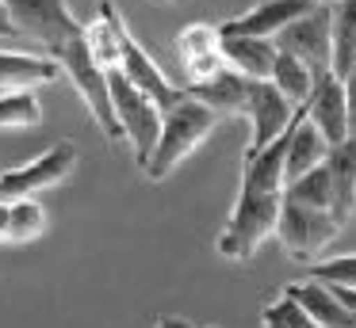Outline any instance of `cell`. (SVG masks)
<instances>
[{
	"mask_svg": "<svg viewBox=\"0 0 356 328\" xmlns=\"http://www.w3.org/2000/svg\"><path fill=\"white\" fill-rule=\"evenodd\" d=\"M218 122H222V114L211 111L207 103H200V99H195L192 92L184 88V96H180L177 103L165 107L161 137H157L154 160L146 164V175H149L154 183L169 180V175L177 172V168L184 164V160L192 157V153L200 149V145L207 141L211 134H215Z\"/></svg>",
	"mask_w": 356,
	"mask_h": 328,
	"instance_id": "1",
	"label": "cell"
},
{
	"mask_svg": "<svg viewBox=\"0 0 356 328\" xmlns=\"http://www.w3.org/2000/svg\"><path fill=\"white\" fill-rule=\"evenodd\" d=\"M280 214H284V195H268V191H238L230 218H226L222 233H218V256L226 259H245L257 256L264 241L280 229Z\"/></svg>",
	"mask_w": 356,
	"mask_h": 328,
	"instance_id": "2",
	"label": "cell"
},
{
	"mask_svg": "<svg viewBox=\"0 0 356 328\" xmlns=\"http://www.w3.org/2000/svg\"><path fill=\"white\" fill-rule=\"evenodd\" d=\"M50 58L62 65V73L70 76V84L81 92V99H85V107L92 111L96 126L104 130V137L115 145L127 141L123 126H119L115 119V103H111V84H108V73H104L100 65H96L92 50H88V38H73V42H65L62 50H54Z\"/></svg>",
	"mask_w": 356,
	"mask_h": 328,
	"instance_id": "3",
	"label": "cell"
},
{
	"mask_svg": "<svg viewBox=\"0 0 356 328\" xmlns=\"http://www.w3.org/2000/svg\"><path fill=\"white\" fill-rule=\"evenodd\" d=\"M108 84H111V103H115V119L127 134V145L134 149V160H138L142 172H146V164L154 160L157 137H161L165 111L157 107V99H149L142 88H134V84L127 80L123 69H111Z\"/></svg>",
	"mask_w": 356,
	"mask_h": 328,
	"instance_id": "4",
	"label": "cell"
},
{
	"mask_svg": "<svg viewBox=\"0 0 356 328\" xmlns=\"http://www.w3.org/2000/svg\"><path fill=\"white\" fill-rule=\"evenodd\" d=\"M341 229L345 225L330 210H310V206H299V202H287L284 198V214H280L276 236H280V248L295 264H318V256L337 241Z\"/></svg>",
	"mask_w": 356,
	"mask_h": 328,
	"instance_id": "5",
	"label": "cell"
},
{
	"mask_svg": "<svg viewBox=\"0 0 356 328\" xmlns=\"http://www.w3.org/2000/svg\"><path fill=\"white\" fill-rule=\"evenodd\" d=\"M8 12L19 35L39 42L42 53H54L85 35V23H77V15L70 12V0H8Z\"/></svg>",
	"mask_w": 356,
	"mask_h": 328,
	"instance_id": "6",
	"label": "cell"
},
{
	"mask_svg": "<svg viewBox=\"0 0 356 328\" xmlns=\"http://www.w3.org/2000/svg\"><path fill=\"white\" fill-rule=\"evenodd\" d=\"M245 119H249V149H245V157H257V153H264L268 145H276L280 137L295 126L299 107L287 103V96L272 80H253L249 84Z\"/></svg>",
	"mask_w": 356,
	"mask_h": 328,
	"instance_id": "7",
	"label": "cell"
},
{
	"mask_svg": "<svg viewBox=\"0 0 356 328\" xmlns=\"http://www.w3.org/2000/svg\"><path fill=\"white\" fill-rule=\"evenodd\" d=\"M73 168H77V145L58 141V145H50L42 157H35V160H27V164H19V168L0 175V198H4V202H12V198H35L39 191L58 187L62 180H70Z\"/></svg>",
	"mask_w": 356,
	"mask_h": 328,
	"instance_id": "8",
	"label": "cell"
},
{
	"mask_svg": "<svg viewBox=\"0 0 356 328\" xmlns=\"http://www.w3.org/2000/svg\"><path fill=\"white\" fill-rule=\"evenodd\" d=\"M104 8H108V15H111V23H115V31H119V50H123V76L134 84V88H142L149 99H157V107H172L180 96H184V88H172V80L161 73V65H157L154 58H149L146 50H142V42L131 35V27H127V19L115 12V4L111 0H104Z\"/></svg>",
	"mask_w": 356,
	"mask_h": 328,
	"instance_id": "9",
	"label": "cell"
},
{
	"mask_svg": "<svg viewBox=\"0 0 356 328\" xmlns=\"http://www.w3.org/2000/svg\"><path fill=\"white\" fill-rule=\"evenodd\" d=\"M276 46L310 65L314 76L333 73V8H314L310 15H302L284 35H276Z\"/></svg>",
	"mask_w": 356,
	"mask_h": 328,
	"instance_id": "10",
	"label": "cell"
},
{
	"mask_svg": "<svg viewBox=\"0 0 356 328\" xmlns=\"http://www.w3.org/2000/svg\"><path fill=\"white\" fill-rule=\"evenodd\" d=\"M177 50H180V69H184L188 88L215 80L222 69H230L222 58V31L215 23H188L177 35Z\"/></svg>",
	"mask_w": 356,
	"mask_h": 328,
	"instance_id": "11",
	"label": "cell"
},
{
	"mask_svg": "<svg viewBox=\"0 0 356 328\" xmlns=\"http://www.w3.org/2000/svg\"><path fill=\"white\" fill-rule=\"evenodd\" d=\"M314 8V0H261L257 8H249L245 15H238V19H226L218 23V31L222 35H249V38H276L284 35L291 23H299L302 15H310Z\"/></svg>",
	"mask_w": 356,
	"mask_h": 328,
	"instance_id": "12",
	"label": "cell"
},
{
	"mask_svg": "<svg viewBox=\"0 0 356 328\" xmlns=\"http://www.w3.org/2000/svg\"><path fill=\"white\" fill-rule=\"evenodd\" d=\"M307 119L314 122L318 130H322V137L330 145H341L348 134H353V126H348V96H345V80H341L337 73H322L314 80V92H310L307 99Z\"/></svg>",
	"mask_w": 356,
	"mask_h": 328,
	"instance_id": "13",
	"label": "cell"
},
{
	"mask_svg": "<svg viewBox=\"0 0 356 328\" xmlns=\"http://www.w3.org/2000/svg\"><path fill=\"white\" fill-rule=\"evenodd\" d=\"M62 76V65H58L50 53H19V50H0V96L8 92H35L47 88Z\"/></svg>",
	"mask_w": 356,
	"mask_h": 328,
	"instance_id": "14",
	"label": "cell"
},
{
	"mask_svg": "<svg viewBox=\"0 0 356 328\" xmlns=\"http://www.w3.org/2000/svg\"><path fill=\"white\" fill-rule=\"evenodd\" d=\"M222 58L234 73L245 80H272L280 46L276 38H249V35H222Z\"/></svg>",
	"mask_w": 356,
	"mask_h": 328,
	"instance_id": "15",
	"label": "cell"
},
{
	"mask_svg": "<svg viewBox=\"0 0 356 328\" xmlns=\"http://www.w3.org/2000/svg\"><path fill=\"white\" fill-rule=\"evenodd\" d=\"M330 149L333 145L322 137V130L307 119V111L299 107V119L291 126V137H287V183L291 180H302L307 172L322 168L330 160Z\"/></svg>",
	"mask_w": 356,
	"mask_h": 328,
	"instance_id": "16",
	"label": "cell"
},
{
	"mask_svg": "<svg viewBox=\"0 0 356 328\" xmlns=\"http://www.w3.org/2000/svg\"><path fill=\"white\" fill-rule=\"evenodd\" d=\"M284 294H291L295 302L302 305V309L310 313V317L318 320L322 328H356V317L345 309V305L337 302V294H333V286H325V282L318 279H302V282H287Z\"/></svg>",
	"mask_w": 356,
	"mask_h": 328,
	"instance_id": "17",
	"label": "cell"
},
{
	"mask_svg": "<svg viewBox=\"0 0 356 328\" xmlns=\"http://www.w3.org/2000/svg\"><path fill=\"white\" fill-rule=\"evenodd\" d=\"M330 180H333V218L341 225H348V218L356 214V134H348L341 145L330 149Z\"/></svg>",
	"mask_w": 356,
	"mask_h": 328,
	"instance_id": "18",
	"label": "cell"
},
{
	"mask_svg": "<svg viewBox=\"0 0 356 328\" xmlns=\"http://www.w3.org/2000/svg\"><path fill=\"white\" fill-rule=\"evenodd\" d=\"M249 84H253V80H245L241 73L222 69L215 80L192 84L188 92H192L200 103H207L211 111H218L222 119H230V114H245V107H249Z\"/></svg>",
	"mask_w": 356,
	"mask_h": 328,
	"instance_id": "19",
	"label": "cell"
},
{
	"mask_svg": "<svg viewBox=\"0 0 356 328\" xmlns=\"http://www.w3.org/2000/svg\"><path fill=\"white\" fill-rule=\"evenodd\" d=\"M356 69V0L333 4V73L345 80Z\"/></svg>",
	"mask_w": 356,
	"mask_h": 328,
	"instance_id": "20",
	"label": "cell"
},
{
	"mask_svg": "<svg viewBox=\"0 0 356 328\" xmlns=\"http://www.w3.org/2000/svg\"><path fill=\"white\" fill-rule=\"evenodd\" d=\"M314 80H318L314 69L302 65L299 58H291V53L280 50L276 69H272V84H276V88L287 96V103H291V107H307L310 92H314Z\"/></svg>",
	"mask_w": 356,
	"mask_h": 328,
	"instance_id": "21",
	"label": "cell"
},
{
	"mask_svg": "<svg viewBox=\"0 0 356 328\" xmlns=\"http://www.w3.org/2000/svg\"><path fill=\"white\" fill-rule=\"evenodd\" d=\"M287 202H299V206H310V210H330L333 214V180H330V168H314L307 172L302 180H291L284 191Z\"/></svg>",
	"mask_w": 356,
	"mask_h": 328,
	"instance_id": "22",
	"label": "cell"
},
{
	"mask_svg": "<svg viewBox=\"0 0 356 328\" xmlns=\"http://www.w3.org/2000/svg\"><path fill=\"white\" fill-rule=\"evenodd\" d=\"M42 122V103L35 92H8L0 96V130H31Z\"/></svg>",
	"mask_w": 356,
	"mask_h": 328,
	"instance_id": "23",
	"label": "cell"
},
{
	"mask_svg": "<svg viewBox=\"0 0 356 328\" xmlns=\"http://www.w3.org/2000/svg\"><path fill=\"white\" fill-rule=\"evenodd\" d=\"M47 233V210L39 206V198H12V244H27L35 236Z\"/></svg>",
	"mask_w": 356,
	"mask_h": 328,
	"instance_id": "24",
	"label": "cell"
},
{
	"mask_svg": "<svg viewBox=\"0 0 356 328\" xmlns=\"http://www.w3.org/2000/svg\"><path fill=\"white\" fill-rule=\"evenodd\" d=\"M261 328H322L291 294H280L276 302L264 305L261 313Z\"/></svg>",
	"mask_w": 356,
	"mask_h": 328,
	"instance_id": "25",
	"label": "cell"
},
{
	"mask_svg": "<svg viewBox=\"0 0 356 328\" xmlns=\"http://www.w3.org/2000/svg\"><path fill=\"white\" fill-rule=\"evenodd\" d=\"M310 279L330 282V286H348V290H356V252H353V256L318 259V264H310Z\"/></svg>",
	"mask_w": 356,
	"mask_h": 328,
	"instance_id": "26",
	"label": "cell"
},
{
	"mask_svg": "<svg viewBox=\"0 0 356 328\" xmlns=\"http://www.w3.org/2000/svg\"><path fill=\"white\" fill-rule=\"evenodd\" d=\"M0 38H24L16 19H12V12H8V0H0Z\"/></svg>",
	"mask_w": 356,
	"mask_h": 328,
	"instance_id": "27",
	"label": "cell"
},
{
	"mask_svg": "<svg viewBox=\"0 0 356 328\" xmlns=\"http://www.w3.org/2000/svg\"><path fill=\"white\" fill-rule=\"evenodd\" d=\"M345 96H348V126L356 134V69L345 76Z\"/></svg>",
	"mask_w": 356,
	"mask_h": 328,
	"instance_id": "28",
	"label": "cell"
},
{
	"mask_svg": "<svg viewBox=\"0 0 356 328\" xmlns=\"http://www.w3.org/2000/svg\"><path fill=\"white\" fill-rule=\"evenodd\" d=\"M8 233H12V202L0 198V241H8Z\"/></svg>",
	"mask_w": 356,
	"mask_h": 328,
	"instance_id": "29",
	"label": "cell"
},
{
	"mask_svg": "<svg viewBox=\"0 0 356 328\" xmlns=\"http://www.w3.org/2000/svg\"><path fill=\"white\" fill-rule=\"evenodd\" d=\"M154 328H192V320H184V317H161Z\"/></svg>",
	"mask_w": 356,
	"mask_h": 328,
	"instance_id": "30",
	"label": "cell"
},
{
	"mask_svg": "<svg viewBox=\"0 0 356 328\" xmlns=\"http://www.w3.org/2000/svg\"><path fill=\"white\" fill-rule=\"evenodd\" d=\"M314 4H322V8H333V4H337V0H314Z\"/></svg>",
	"mask_w": 356,
	"mask_h": 328,
	"instance_id": "31",
	"label": "cell"
},
{
	"mask_svg": "<svg viewBox=\"0 0 356 328\" xmlns=\"http://www.w3.org/2000/svg\"><path fill=\"white\" fill-rule=\"evenodd\" d=\"M157 4H177V0H157Z\"/></svg>",
	"mask_w": 356,
	"mask_h": 328,
	"instance_id": "32",
	"label": "cell"
}]
</instances>
